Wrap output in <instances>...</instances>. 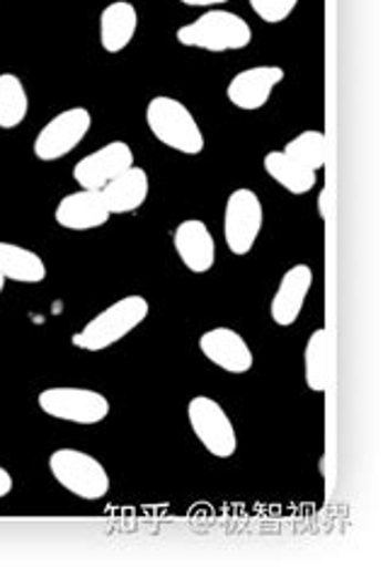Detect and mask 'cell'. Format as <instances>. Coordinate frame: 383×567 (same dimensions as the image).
Returning <instances> with one entry per match:
<instances>
[{"mask_svg":"<svg viewBox=\"0 0 383 567\" xmlns=\"http://www.w3.org/2000/svg\"><path fill=\"white\" fill-rule=\"evenodd\" d=\"M151 306L144 296H124L117 303L100 311L81 332L73 334V344L83 352H102L122 342L148 318Z\"/></svg>","mask_w":383,"mask_h":567,"instance_id":"obj_1","label":"cell"},{"mask_svg":"<svg viewBox=\"0 0 383 567\" xmlns=\"http://www.w3.org/2000/svg\"><path fill=\"white\" fill-rule=\"evenodd\" d=\"M146 124L163 146L185 153V156H199L204 151L201 128L195 114L180 100L168 95L153 97L146 107Z\"/></svg>","mask_w":383,"mask_h":567,"instance_id":"obj_2","label":"cell"},{"mask_svg":"<svg viewBox=\"0 0 383 567\" xmlns=\"http://www.w3.org/2000/svg\"><path fill=\"white\" fill-rule=\"evenodd\" d=\"M175 37L183 47L224 54V51L246 49L252 42V30L236 12L214 8L195 22L183 24Z\"/></svg>","mask_w":383,"mask_h":567,"instance_id":"obj_3","label":"cell"},{"mask_svg":"<svg viewBox=\"0 0 383 567\" xmlns=\"http://www.w3.org/2000/svg\"><path fill=\"white\" fill-rule=\"evenodd\" d=\"M49 471L54 481L69 489L71 495L95 502L107 497L110 493V475L105 466L91 454L79 449H59L49 456Z\"/></svg>","mask_w":383,"mask_h":567,"instance_id":"obj_4","label":"cell"},{"mask_svg":"<svg viewBox=\"0 0 383 567\" xmlns=\"http://www.w3.org/2000/svg\"><path fill=\"white\" fill-rule=\"evenodd\" d=\"M187 420L199 444L214 458H231L238 449V434L226 410L209 395H195L187 403Z\"/></svg>","mask_w":383,"mask_h":567,"instance_id":"obj_5","label":"cell"},{"mask_svg":"<svg viewBox=\"0 0 383 567\" xmlns=\"http://www.w3.org/2000/svg\"><path fill=\"white\" fill-rule=\"evenodd\" d=\"M262 221V202L252 189L240 187L231 192V197H228L224 209V240L228 245V250L238 257L248 255L260 238Z\"/></svg>","mask_w":383,"mask_h":567,"instance_id":"obj_6","label":"cell"},{"mask_svg":"<svg viewBox=\"0 0 383 567\" xmlns=\"http://www.w3.org/2000/svg\"><path fill=\"white\" fill-rule=\"evenodd\" d=\"M37 403L49 417L73 424H100L110 415V401L105 395L91 389H73V385L46 389L37 398Z\"/></svg>","mask_w":383,"mask_h":567,"instance_id":"obj_7","label":"cell"},{"mask_svg":"<svg viewBox=\"0 0 383 567\" xmlns=\"http://www.w3.org/2000/svg\"><path fill=\"white\" fill-rule=\"evenodd\" d=\"M91 126L93 117L85 107L63 110L37 134L34 156L44 163L66 158L71 151L81 146V141L91 132Z\"/></svg>","mask_w":383,"mask_h":567,"instance_id":"obj_8","label":"cell"},{"mask_svg":"<svg viewBox=\"0 0 383 567\" xmlns=\"http://www.w3.org/2000/svg\"><path fill=\"white\" fill-rule=\"evenodd\" d=\"M134 165V151L124 141H112V144L93 151L91 156L81 158L73 167V179L85 189H102L114 177L130 171Z\"/></svg>","mask_w":383,"mask_h":567,"instance_id":"obj_9","label":"cell"},{"mask_svg":"<svg viewBox=\"0 0 383 567\" xmlns=\"http://www.w3.org/2000/svg\"><path fill=\"white\" fill-rule=\"evenodd\" d=\"M284 81V69L279 66H255L234 75L226 87V97L234 107L255 112L270 102L275 87Z\"/></svg>","mask_w":383,"mask_h":567,"instance_id":"obj_10","label":"cell"},{"mask_svg":"<svg viewBox=\"0 0 383 567\" xmlns=\"http://www.w3.org/2000/svg\"><path fill=\"white\" fill-rule=\"evenodd\" d=\"M199 350L214 367L228 373H248L255 364L252 350L231 328H211L199 338Z\"/></svg>","mask_w":383,"mask_h":567,"instance_id":"obj_11","label":"cell"},{"mask_svg":"<svg viewBox=\"0 0 383 567\" xmlns=\"http://www.w3.org/2000/svg\"><path fill=\"white\" fill-rule=\"evenodd\" d=\"M311 287H313V269L309 265H293L287 269L284 277L279 279V287L272 296V306H270V316L275 320V326L289 328L297 323Z\"/></svg>","mask_w":383,"mask_h":567,"instance_id":"obj_12","label":"cell"},{"mask_svg":"<svg viewBox=\"0 0 383 567\" xmlns=\"http://www.w3.org/2000/svg\"><path fill=\"white\" fill-rule=\"evenodd\" d=\"M175 252L180 257L183 265L195 275L209 272L216 262V243L207 224L199 218H187L173 234Z\"/></svg>","mask_w":383,"mask_h":567,"instance_id":"obj_13","label":"cell"},{"mask_svg":"<svg viewBox=\"0 0 383 567\" xmlns=\"http://www.w3.org/2000/svg\"><path fill=\"white\" fill-rule=\"evenodd\" d=\"M110 209L102 199L100 189L81 187L73 195H66L56 206V224L69 230H93L110 221Z\"/></svg>","mask_w":383,"mask_h":567,"instance_id":"obj_14","label":"cell"},{"mask_svg":"<svg viewBox=\"0 0 383 567\" xmlns=\"http://www.w3.org/2000/svg\"><path fill=\"white\" fill-rule=\"evenodd\" d=\"M138 30V12L130 0H114L100 16V44L107 54H120Z\"/></svg>","mask_w":383,"mask_h":567,"instance_id":"obj_15","label":"cell"},{"mask_svg":"<svg viewBox=\"0 0 383 567\" xmlns=\"http://www.w3.org/2000/svg\"><path fill=\"white\" fill-rule=\"evenodd\" d=\"M148 175L144 167L132 165L130 171H124L102 187V199H105L110 214H132L142 209L144 202L148 199Z\"/></svg>","mask_w":383,"mask_h":567,"instance_id":"obj_16","label":"cell"},{"mask_svg":"<svg viewBox=\"0 0 383 567\" xmlns=\"http://www.w3.org/2000/svg\"><path fill=\"white\" fill-rule=\"evenodd\" d=\"M0 275L6 277V281L40 284L46 279V265L40 255L22 248V245L0 240Z\"/></svg>","mask_w":383,"mask_h":567,"instance_id":"obj_17","label":"cell"},{"mask_svg":"<svg viewBox=\"0 0 383 567\" xmlns=\"http://www.w3.org/2000/svg\"><path fill=\"white\" fill-rule=\"evenodd\" d=\"M265 173L270 175L277 185H282L291 195H309L318 183V173L289 158L284 151H270L262 161Z\"/></svg>","mask_w":383,"mask_h":567,"instance_id":"obj_18","label":"cell"},{"mask_svg":"<svg viewBox=\"0 0 383 567\" xmlns=\"http://www.w3.org/2000/svg\"><path fill=\"white\" fill-rule=\"evenodd\" d=\"M330 334L325 328L313 330L306 342L303 367H306V385L313 393H325L330 385Z\"/></svg>","mask_w":383,"mask_h":567,"instance_id":"obj_19","label":"cell"},{"mask_svg":"<svg viewBox=\"0 0 383 567\" xmlns=\"http://www.w3.org/2000/svg\"><path fill=\"white\" fill-rule=\"evenodd\" d=\"M30 112V97L15 73H0V128H15Z\"/></svg>","mask_w":383,"mask_h":567,"instance_id":"obj_20","label":"cell"},{"mask_svg":"<svg viewBox=\"0 0 383 567\" xmlns=\"http://www.w3.org/2000/svg\"><path fill=\"white\" fill-rule=\"evenodd\" d=\"M284 153L289 158L306 165L309 171H323L328 161V141L323 132H301L297 138H291L284 146Z\"/></svg>","mask_w":383,"mask_h":567,"instance_id":"obj_21","label":"cell"},{"mask_svg":"<svg viewBox=\"0 0 383 567\" xmlns=\"http://www.w3.org/2000/svg\"><path fill=\"white\" fill-rule=\"evenodd\" d=\"M299 0H250V8L267 24L284 22L293 10H297Z\"/></svg>","mask_w":383,"mask_h":567,"instance_id":"obj_22","label":"cell"},{"mask_svg":"<svg viewBox=\"0 0 383 567\" xmlns=\"http://www.w3.org/2000/svg\"><path fill=\"white\" fill-rule=\"evenodd\" d=\"M318 212L323 218H330V189L323 187L321 195H318Z\"/></svg>","mask_w":383,"mask_h":567,"instance_id":"obj_23","label":"cell"},{"mask_svg":"<svg viewBox=\"0 0 383 567\" xmlns=\"http://www.w3.org/2000/svg\"><path fill=\"white\" fill-rule=\"evenodd\" d=\"M12 493V475L0 466V497H8Z\"/></svg>","mask_w":383,"mask_h":567,"instance_id":"obj_24","label":"cell"},{"mask_svg":"<svg viewBox=\"0 0 383 567\" xmlns=\"http://www.w3.org/2000/svg\"><path fill=\"white\" fill-rule=\"evenodd\" d=\"M180 3H185L189 8H216V6L228 3V0H180Z\"/></svg>","mask_w":383,"mask_h":567,"instance_id":"obj_25","label":"cell"},{"mask_svg":"<svg viewBox=\"0 0 383 567\" xmlns=\"http://www.w3.org/2000/svg\"><path fill=\"white\" fill-rule=\"evenodd\" d=\"M3 287H6V277L0 275V293H3Z\"/></svg>","mask_w":383,"mask_h":567,"instance_id":"obj_26","label":"cell"}]
</instances>
